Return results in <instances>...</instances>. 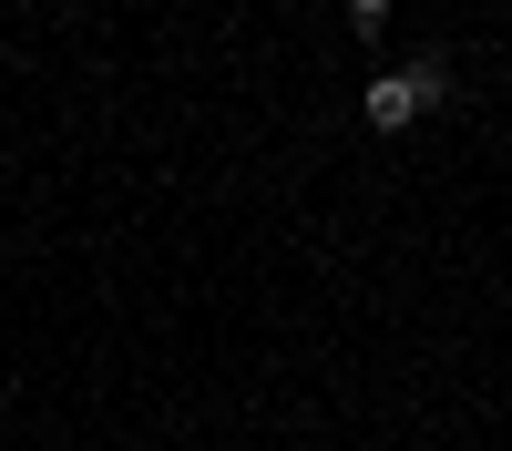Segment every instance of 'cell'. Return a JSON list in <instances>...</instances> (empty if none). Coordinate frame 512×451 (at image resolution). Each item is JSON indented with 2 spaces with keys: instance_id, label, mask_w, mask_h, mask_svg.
<instances>
[{
  "instance_id": "cell-1",
  "label": "cell",
  "mask_w": 512,
  "mask_h": 451,
  "mask_svg": "<svg viewBox=\"0 0 512 451\" xmlns=\"http://www.w3.org/2000/svg\"><path fill=\"white\" fill-rule=\"evenodd\" d=\"M441 103H451V62H410V72H379L359 113H369V134H410V123L441 113Z\"/></svg>"
},
{
  "instance_id": "cell-2",
  "label": "cell",
  "mask_w": 512,
  "mask_h": 451,
  "mask_svg": "<svg viewBox=\"0 0 512 451\" xmlns=\"http://www.w3.org/2000/svg\"><path fill=\"white\" fill-rule=\"evenodd\" d=\"M349 31H359V41H379V31H390V0H349Z\"/></svg>"
}]
</instances>
